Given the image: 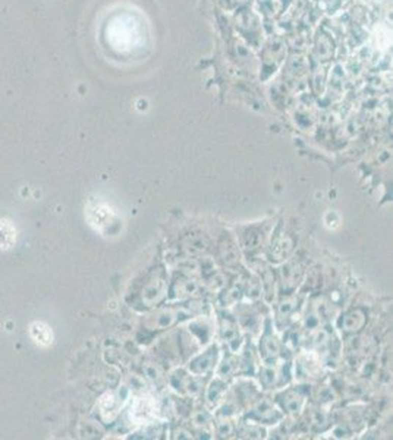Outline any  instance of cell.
<instances>
[{
  "mask_svg": "<svg viewBox=\"0 0 393 440\" xmlns=\"http://www.w3.org/2000/svg\"><path fill=\"white\" fill-rule=\"evenodd\" d=\"M16 241V229L11 222L0 220V248H11Z\"/></svg>",
  "mask_w": 393,
  "mask_h": 440,
  "instance_id": "obj_1",
  "label": "cell"
},
{
  "mask_svg": "<svg viewBox=\"0 0 393 440\" xmlns=\"http://www.w3.org/2000/svg\"><path fill=\"white\" fill-rule=\"evenodd\" d=\"M90 213L96 216V219H91V222L97 225L98 229L113 223V213L106 206H96Z\"/></svg>",
  "mask_w": 393,
  "mask_h": 440,
  "instance_id": "obj_2",
  "label": "cell"
},
{
  "mask_svg": "<svg viewBox=\"0 0 393 440\" xmlns=\"http://www.w3.org/2000/svg\"><path fill=\"white\" fill-rule=\"evenodd\" d=\"M31 333L34 336V339L43 345H49L51 342V333H50L49 327L44 326L43 323H34L31 326Z\"/></svg>",
  "mask_w": 393,
  "mask_h": 440,
  "instance_id": "obj_3",
  "label": "cell"
}]
</instances>
